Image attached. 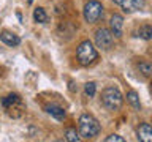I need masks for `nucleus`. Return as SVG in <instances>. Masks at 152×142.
<instances>
[{
	"instance_id": "nucleus-14",
	"label": "nucleus",
	"mask_w": 152,
	"mask_h": 142,
	"mask_svg": "<svg viewBox=\"0 0 152 142\" xmlns=\"http://www.w3.org/2000/svg\"><path fill=\"white\" fill-rule=\"evenodd\" d=\"M138 36L142 38V40H151V38H152V25H151V24H144L142 27H140V30H138Z\"/></svg>"
},
{
	"instance_id": "nucleus-4",
	"label": "nucleus",
	"mask_w": 152,
	"mask_h": 142,
	"mask_svg": "<svg viewBox=\"0 0 152 142\" xmlns=\"http://www.w3.org/2000/svg\"><path fill=\"white\" fill-rule=\"evenodd\" d=\"M76 59H78V62L83 66H89V65L95 63V60L98 59V52L94 47L92 43L89 40H86V41L81 43L78 46V49H76Z\"/></svg>"
},
{
	"instance_id": "nucleus-12",
	"label": "nucleus",
	"mask_w": 152,
	"mask_h": 142,
	"mask_svg": "<svg viewBox=\"0 0 152 142\" xmlns=\"http://www.w3.org/2000/svg\"><path fill=\"white\" fill-rule=\"evenodd\" d=\"M127 101L130 103V106L135 109V111H141V103H140V96L135 90H130L127 93Z\"/></svg>"
},
{
	"instance_id": "nucleus-16",
	"label": "nucleus",
	"mask_w": 152,
	"mask_h": 142,
	"mask_svg": "<svg viewBox=\"0 0 152 142\" xmlns=\"http://www.w3.org/2000/svg\"><path fill=\"white\" fill-rule=\"evenodd\" d=\"M140 71L146 76V78H149L151 73H152V65L149 63V62H141L140 63Z\"/></svg>"
},
{
	"instance_id": "nucleus-1",
	"label": "nucleus",
	"mask_w": 152,
	"mask_h": 142,
	"mask_svg": "<svg viewBox=\"0 0 152 142\" xmlns=\"http://www.w3.org/2000/svg\"><path fill=\"white\" fill-rule=\"evenodd\" d=\"M78 130H79V136L83 139H94L95 136L100 134V126L98 120L90 114H83L78 120Z\"/></svg>"
},
{
	"instance_id": "nucleus-15",
	"label": "nucleus",
	"mask_w": 152,
	"mask_h": 142,
	"mask_svg": "<svg viewBox=\"0 0 152 142\" xmlns=\"http://www.w3.org/2000/svg\"><path fill=\"white\" fill-rule=\"evenodd\" d=\"M65 139L68 142H78V141H81V136H79V133H76L75 128H68L65 131Z\"/></svg>"
},
{
	"instance_id": "nucleus-8",
	"label": "nucleus",
	"mask_w": 152,
	"mask_h": 142,
	"mask_svg": "<svg viewBox=\"0 0 152 142\" xmlns=\"http://www.w3.org/2000/svg\"><path fill=\"white\" fill-rule=\"evenodd\" d=\"M121 7L124 13H135L144 7V0H122Z\"/></svg>"
},
{
	"instance_id": "nucleus-17",
	"label": "nucleus",
	"mask_w": 152,
	"mask_h": 142,
	"mask_svg": "<svg viewBox=\"0 0 152 142\" xmlns=\"http://www.w3.org/2000/svg\"><path fill=\"white\" fill-rule=\"evenodd\" d=\"M84 93H86V96H89V98H94L95 96V82H87L84 85Z\"/></svg>"
},
{
	"instance_id": "nucleus-18",
	"label": "nucleus",
	"mask_w": 152,
	"mask_h": 142,
	"mask_svg": "<svg viewBox=\"0 0 152 142\" xmlns=\"http://www.w3.org/2000/svg\"><path fill=\"white\" fill-rule=\"evenodd\" d=\"M106 142H124V137H121L119 134H111L106 137Z\"/></svg>"
},
{
	"instance_id": "nucleus-13",
	"label": "nucleus",
	"mask_w": 152,
	"mask_h": 142,
	"mask_svg": "<svg viewBox=\"0 0 152 142\" xmlns=\"http://www.w3.org/2000/svg\"><path fill=\"white\" fill-rule=\"evenodd\" d=\"M33 21L38 22V24H46L48 22V14L45 11V8L38 7L33 9Z\"/></svg>"
},
{
	"instance_id": "nucleus-2",
	"label": "nucleus",
	"mask_w": 152,
	"mask_h": 142,
	"mask_svg": "<svg viewBox=\"0 0 152 142\" xmlns=\"http://www.w3.org/2000/svg\"><path fill=\"white\" fill-rule=\"evenodd\" d=\"M2 106L7 112V115L13 118H19L26 111V106L22 103V98L18 93H10L8 96L2 98Z\"/></svg>"
},
{
	"instance_id": "nucleus-10",
	"label": "nucleus",
	"mask_w": 152,
	"mask_h": 142,
	"mask_svg": "<svg viewBox=\"0 0 152 142\" xmlns=\"http://www.w3.org/2000/svg\"><path fill=\"white\" fill-rule=\"evenodd\" d=\"M138 139L141 142H151L152 141V128L149 123H141L138 128Z\"/></svg>"
},
{
	"instance_id": "nucleus-9",
	"label": "nucleus",
	"mask_w": 152,
	"mask_h": 142,
	"mask_svg": "<svg viewBox=\"0 0 152 142\" xmlns=\"http://www.w3.org/2000/svg\"><path fill=\"white\" fill-rule=\"evenodd\" d=\"M0 40H2L7 46H11V47L21 44V38H19L16 33H11L8 30H3L2 33H0Z\"/></svg>"
},
{
	"instance_id": "nucleus-19",
	"label": "nucleus",
	"mask_w": 152,
	"mask_h": 142,
	"mask_svg": "<svg viewBox=\"0 0 152 142\" xmlns=\"http://www.w3.org/2000/svg\"><path fill=\"white\" fill-rule=\"evenodd\" d=\"M113 2H114V3H117V5H121V3H122V0H113Z\"/></svg>"
},
{
	"instance_id": "nucleus-5",
	"label": "nucleus",
	"mask_w": 152,
	"mask_h": 142,
	"mask_svg": "<svg viewBox=\"0 0 152 142\" xmlns=\"http://www.w3.org/2000/svg\"><path fill=\"white\" fill-rule=\"evenodd\" d=\"M103 17V5L97 0H90L84 5V19L89 24H95Z\"/></svg>"
},
{
	"instance_id": "nucleus-20",
	"label": "nucleus",
	"mask_w": 152,
	"mask_h": 142,
	"mask_svg": "<svg viewBox=\"0 0 152 142\" xmlns=\"http://www.w3.org/2000/svg\"><path fill=\"white\" fill-rule=\"evenodd\" d=\"M27 3H33V0H27Z\"/></svg>"
},
{
	"instance_id": "nucleus-7",
	"label": "nucleus",
	"mask_w": 152,
	"mask_h": 142,
	"mask_svg": "<svg viewBox=\"0 0 152 142\" xmlns=\"http://www.w3.org/2000/svg\"><path fill=\"white\" fill-rule=\"evenodd\" d=\"M109 25H111V32L114 36H122V28H124V17L121 14H113L111 21H109Z\"/></svg>"
},
{
	"instance_id": "nucleus-3",
	"label": "nucleus",
	"mask_w": 152,
	"mask_h": 142,
	"mask_svg": "<svg viewBox=\"0 0 152 142\" xmlns=\"http://www.w3.org/2000/svg\"><path fill=\"white\" fill-rule=\"evenodd\" d=\"M124 103V96L117 87H106L102 92V104L108 111H119Z\"/></svg>"
},
{
	"instance_id": "nucleus-11",
	"label": "nucleus",
	"mask_w": 152,
	"mask_h": 142,
	"mask_svg": "<svg viewBox=\"0 0 152 142\" xmlns=\"http://www.w3.org/2000/svg\"><path fill=\"white\" fill-rule=\"evenodd\" d=\"M46 112L49 114V115H52L54 118H57V120H64L65 118V111H64V107H60V106H57V104H51V106H48L46 107Z\"/></svg>"
},
{
	"instance_id": "nucleus-6",
	"label": "nucleus",
	"mask_w": 152,
	"mask_h": 142,
	"mask_svg": "<svg viewBox=\"0 0 152 142\" xmlns=\"http://www.w3.org/2000/svg\"><path fill=\"white\" fill-rule=\"evenodd\" d=\"M114 43V35L109 28H98L95 32V44L103 51H109Z\"/></svg>"
}]
</instances>
